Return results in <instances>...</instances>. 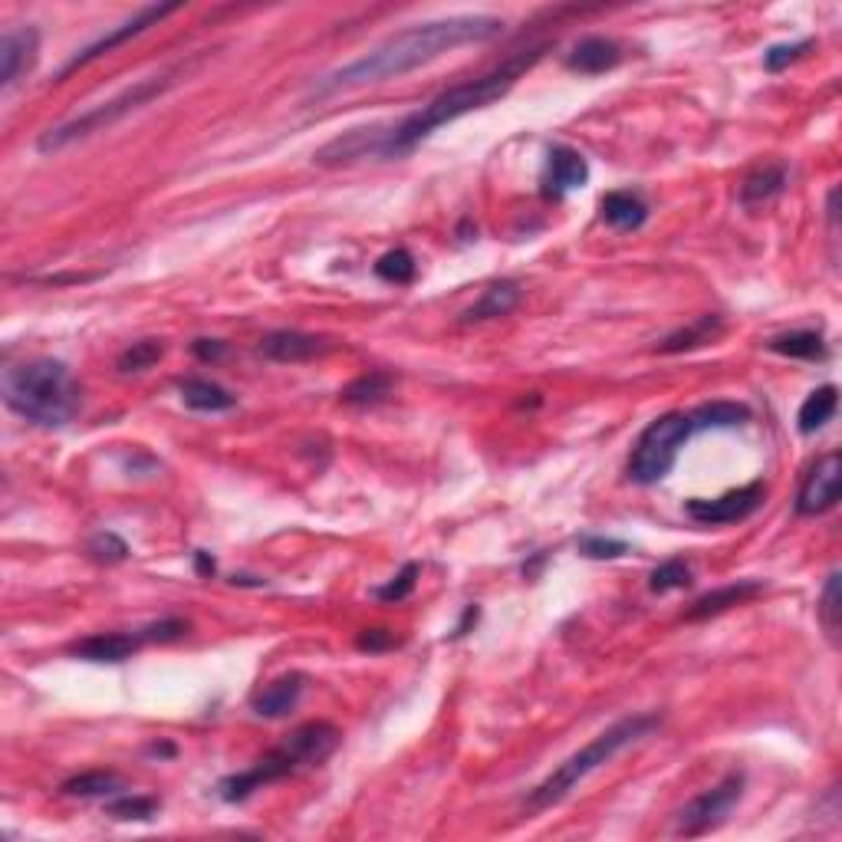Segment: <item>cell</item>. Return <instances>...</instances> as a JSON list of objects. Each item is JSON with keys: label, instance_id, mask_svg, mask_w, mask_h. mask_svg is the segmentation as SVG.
Listing matches in <instances>:
<instances>
[{"label": "cell", "instance_id": "obj_30", "mask_svg": "<svg viewBox=\"0 0 842 842\" xmlns=\"http://www.w3.org/2000/svg\"><path fill=\"white\" fill-rule=\"evenodd\" d=\"M840 569H833L830 573V579H827V586H823V596H820V606H817V616H820V625H823V632H827V639L833 642V645H840Z\"/></svg>", "mask_w": 842, "mask_h": 842}, {"label": "cell", "instance_id": "obj_15", "mask_svg": "<svg viewBox=\"0 0 842 842\" xmlns=\"http://www.w3.org/2000/svg\"><path fill=\"white\" fill-rule=\"evenodd\" d=\"M303 688H307V678H303L300 672H290V675L270 682L264 691H257L254 701H251V708H254L257 718H267V721L287 718V714L300 705Z\"/></svg>", "mask_w": 842, "mask_h": 842}, {"label": "cell", "instance_id": "obj_31", "mask_svg": "<svg viewBox=\"0 0 842 842\" xmlns=\"http://www.w3.org/2000/svg\"><path fill=\"white\" fill-rule=\"evenodd\" d=\"M695 583V573L685 560H665L662 566L652 569L649 589L652 592H672V589H688Z\"/></svg>", "mask_w": 842, "mask_h": 842}, {"label": "cell", "instance_id": "obj_39", "mask_svg": "<svg viewBox=\"0 0 842 842\" xmlns=\"http://www.w3.org/2000/svg\"><path fill=\"white\" fill-rule=\"evenodd\" d=\"M399 645V639H396V632H389V629H366V632H359V639H356V649L359 652H389V649H396Z\"/></svg>", "mask_w": 842, "mask_h": 842}, {"label": "cell", "instance_id": "obj_42", "mask_svg": "<svg viewBox=\"0 0 842 842\" xmlns=\"http://www.w3.org/2000/svg\"><path fill=\"white\" fill-rule=\"evenodd\" d=\"M470 622H477V606H467V609H464V619L457 622V629L451 632V639H461V635H467Z\"/></svg>", "mask_w": 842, "mask_h": 842}, {"label": "cell", "instance_id": "obj_5", "mask_svg": "<svg viewBox=\"0 0 842 842\" xmlns=\"http://www.w3.org/2000/svg\"><path fill=\"white\" fill-rule=\"evenodd\" d=\"M198 63H201V59L175 63V66L162 69L158 76L139 79V82H132L129 89H122L119 96H112V99H106V102H99V106H92V109H86V112H79V115H73V119L53 125V129H46V132L36 139V152L53 155V152H63V148H69V145H76V142L96 135V132H109V129L119 125L125 115L145 109V106L155 102V99H162V96H165L171 86H178Z\"/></svg>", "mask_w": 842, "mask_h": 842}, {"label": "cell", "instance_id": "obj_2", "mask_svg": "<svg viewBox=\"0 0 842 842\" xmlns=\"http://www.w3.org/2000/svg\"><path fill=\"white\" fill-rule=\"evenodd\" d=\"M546 53V46H530V49H520L513 56H507L500 66H494L490 73L484 76H474V79H464L444 92H437L431 102H424L421 109L402 115L399 122L392 125H366V142H369V158H406L419 148L421 142L437 132L441 125H451L457 122L461 115H470L497 99H503L517 79Z\"/></svg>", "mask_w": 842, "mask_h": 842}, {"label": "cell", "instance_id": "obj_32", "mask_svg": "<svg viewBox=\"0 0 842 842\" xmlns=\"http://www.w3.org/2000/svg\"><path fill=\"white\" fill-rule=\"evenodd\" d=\"M106 813L112 820H152V817H158V800L132 797V794H115V797H109Z\"/></svg>", "mask_w": 842, "mask_h": 842}, {"label": "cell", "instance_id": "obj_38", "mask_svg": "<svg viewBox=\"0 0 842 842\" xmlns=\"http://www.w3.org/2000/svg\"><path fill=\"white\" fill-rule=\"evenodd\" d=\"M181 635H188V622H185V619H162V622L142 629V639H145V642H175V639H181Z\"/></svg>", "mask_w": 842, "mask_h": 842}, {"label": "cell", "instance_id": "obj_12", "mask_svg": "<svg viewBox=\"0 0 842 842\" xmlns=\"http://www.w3.org/2000/svg\"><path fill=\"white\" fill-rule=\"evenodd\" d=\"M40 59V30L33 23L10 26L0 36V89H13Z\"/></svg>", "mask_w": 842, "mask_h": 842}, {"label": "cell", "instance_id": "obj_13", "mask_svg": "<svg viewBox=\"0 0 842 842\" xmlns=\"http://www.w3.org/2000/svg\"><path fill=\"white\" fill-rule=\"evenodd\" d=\"M589 181V162L569 148V145H553L546 152V171H543V195L546 198H563Z\"/></svg>", "mask_w": 842, "mask_h": 842}, {"label": "cell", "instance_id": "obj_28", "mask_svg": "<svg viewBox=\"0 0 842 842\" xmlns=\"http://www.w3.org/2000/svg\"><path fill=\"white\" fill-rule=\"evenodd\" d=\"M751 421V409L741 402H708L701 409L691 412L695 431H708V428H738Z\"/></svg>", "mask_w": 842, "mask_h": 842}, {"label": "cell", "instance_id": "obj_8", "mask_svg": "<svg viewBox=\"0 0 842 842\" xmlns=\"http://www.w3.org/2000/svg\"><path fill=\"white\" fill-rule=\"evenodd\" d=\"M744 787H747L744 771H731L721 784H714L711 790H705L701 797H695L691 804H685L678 810L675 837L695 840V837H705V833L718 830L731 817V810L744 800Z\"/></svg>", "mask_w": 842, "mask_h": 842}, {"label": "cell", "instance_id": "obj_19", "mask_svg": "<svg viewBox=\"0 0 842 842\" xmlns=\"http://www.w3.org/2000/svg\"><path fill=\"white\" fill-rule=\"evenodd\" d=\"M721 333H724V320H721L718 313H708V317H698L695 323L675 330L672 336H665V340L658 343V353H665V356L691 353V350H701V346L714 343Z\"/></svg>", "mask_w": 842, "mask_h": 842}, {"label": "cell", "instance_id": "obj_7", "mask_svg": "<svg viewBox=\"0 0 842 842\" xmlns=\"http://www.w3.org/2000/svg\"><path fill=\"white\" fill-rule=\"evenodd\" d=\"M691 434H695V424H691V416H685V412H668V416L652 421L632 447L629 477L635 484L665 480L678 461V451L685 447V441Z\"/></svg>", "mask_w": 842, "mask_h": 842}, {"label": "cell", "instance_id": "obj_9", "mask_svg": "<svg viewBox=\"0 0 842 842\" xmlns=\"http://www.w3.org/2000/svg\"><path fill=\"white\" fill-rule=\"evenodd\" d=\"M178 10H181V3H152V7L135 10L129 20H122L119 26H112V30H109V33H102L99 40H92L89 46H82L76 56H69V59H66V66L56 73V82H63V79H66V76H73L76 69L89 66L92 59H99V56L112 53L115 46H122V43H129V40L142 36L148 26H158L165 16H171V13H178Z\"/></svg>", "mask_w": 842, "mask_h": 842}, {"label": "cell", "instance_id": "obj_29", "mask_svg": "<svg viewBox=\"0 0 842 842\" xmlns=\"http://www.w3.org/2000/svg\"><path fill=\"white\" fill-rule=\"evenodd\" d=\"M416 274H419V264H416V257L406 247H396V251H389V254H383L376 261V277L386 280V284L406 287V284L416 280Z\"/></svg>", "mask_w": 842, "mask_h": 842}, {"label": "cell", "instance_id": "obj_25", "mask_svg": "<svg viewBox=\"0 0 842 842\" xmlns=\"http://www.w3.org/2000/svg\"><path fill=\"white\" fill-rule=\"evenodd\" d=\"M787 185V165H767L754 175L744 178L741 185V204L744 208H761L767 201H774Z\"/></svg>", "mask_w": 842, "mask_h": 842}, {"label": "cell", "instance_id": "obj_34", "mask_svg": "<svg viewBox=\"0 0 842 842\" xmlns=\"http://www.w3.org/2000/svg\"><path fill=\"white\" fill-rule=\"evenodd\" d=\"M89 556L96 563H106V566H115V563H125L129 560V543L122 536H115L112 530H102L89 540Z\"/></svg>", "mask_w": 842, "mask_h": 842}, {"label": "cell", "instance_id": "obj_41", "mask_svg": "<svg viewBox=\"0 0 842 842\" xmlns=\"http://www.w3.org/2000/svg\"><path fill=\"white\" fill-rule=\"evenodd\" d=\"M195 569H198L201 576H214V569H218V566H214V556L204 553V550H198V553H195Z\"/></svg>", "mask_w": 842, "mask_h": 842}, {"label": "cell", "instance_id": "obj_10", "mask_svg": "<svg viewBox=\"0 0 842 842\" xmlns=\"http://www.w3.org/2000/svg\"><path fill=\"white\" fill-rule=\"evenodd\" d=\"M767 497V487L761 480L747 484V487H738V490H728L714 500H705V497H695L685 503L688 517L701 527H728V523H741L747 520Z\"/></svg>", "mask_w": 842, "mask_h": 842}, {"label": "cell", "instance_id": "obj_18", "mask_svg": "<svg viewBox=\"0 0 842 842\" xmlns=\"http://www.w3.org/2000/svg\"><path fill=\"white\" fill-rule=\"evenodd\" d=\"M520 297H523V293H520V287H517L513 280L490 284V287L480 293V300L461 313V323H487V320H500V317H507V313H513V310H517Z\"/></svg>", "mask_w": 842, "mask_h": 842}, {"label": "cell", "instance_id": "obj_26", "mask_svg": "<svg viewBox=\"0 0 842 842\" xmlns=\"http://www.w3.org/2000/svg\"><path fill=\"white\" fill-rule=\"evenodd\" d=\"M777 356H787V359H827V343L820 333L813 330H797V333H784V336H774L767 343Z\"/></svg>", "mask_w": 842, "mask_h": 842}, {"label": "cell", "instance_id": "obj_1", "mask_svg": "<svg viewBox=\"0 0 842 842\" xmlns=\"http://www.w3.org/2000/svg\"><path fill=\"white\" fill-rule=\"evenodd\" d=\"M500 30H503V20L487 16V13H461V16L416 23L409 30H399V33L386 36L366 56H359V59L333 69L330 76H323L313 86V96H330V92H343V89H359V86L399 79V76H406L419 66H428L431 59H437V56H444L457 46L494 40Z\"/></svg>", "mask_w": 842, "mask_h": 842}, {"label": "cell", "instance_id": "obj_24", "mask_svg": "<svg viewBox=\"0 0 842 842\" xmlns=\"http://www.w3.org/2000/svg\"><path fill=\"white\" fill-rule=\"evenodd\" d=\"M840 409V389L837 386H820L807 396V402L800 406V416H797V428L804 434H817L820 428H827L833 416Z\"/></svg>", "mask_w": 842, "mask_h": 842}, {"label": "cell", "instance_id": "obj_23", "mask_svg": "<svg viewBox=\"0 0 842 842\" xmlns=\"http://www.w3.org/2000/svg\"><path fill=\"white\" fill-rule=\"evenodd\" d=\"M63 797H76V800H109L115 794H125V784L119 774H109V771H89V774H79V777H69L63 787H59Z\"/></svg>", "mask_w": 842, "mask_h": 842}, {"label": "cell", "instance_id": "obj_27", "mask_svg": "<svg viewBox=\"0 0 842 842\" xmlns=\"http://www.w3.org/2000/svg\"><path fill=\"white\" fill-rule=\"evenodd\" d=\"M392 386H396V379L389 373H369V376H359L356 383H350L340 399L346 406H379L389 399Z\"/></svg>", "mask_w": 842, "mask_h": 842}, {"label": "cell", "instance_id": "obj_17", "mask_svg": "<svg viewBox=\"0 0 842 842\" xmlns=\"http://www.w3.org/2000/svg\"><path fill=\"white\" fill-rule=\"evenodd\" d=\"M619 63H622V46L616 40H609V36H586L566 56V66L573 73H583V76L606 73V69H612Z\"/></svg>", "mask_w": 842, "mask_h": 842}, {"label": "cell", "instance_id": "obj_3", "mask_svg": "<svg viewBox=\"0 0 842 842\" xmlns=\"http://www.w3.org/2000/svg\"><path fill=\"white\" fill-rule=\"evenodd\" d=\"M3 402L10 412L40 428H63L79 412V386L66 363L33 359L3 373Z\"/></svg>", "mask_w": 842, "mask_h": 842}, {"label": "cell", "instance_id": "obj_6", "mask_svg": "<svg viewBox=\"0 0 842 842\" xmlns=\"http://www.w3.org/2000/svg\"><path fill=\"white\" fill-rule=\"evenodd\" d=\"M658 728V714H632L616 721L612 728H606L599 738H592L583 751H576L573 757H566L546 780H540L530 794H527V810L540 813L550 810L556 804H563L589 774H596L599 767H606L616 754H622L625 747H632L635 741L649 738Z\"/></svg>", "mask_w": 842, "mask_h": 842}, {"label": "cell", "instance_id": "obj_37", "mask_svg": "<svg viewBox=\"0 0 842 842\" xmlns=\"http://www.w3.org/2000/svg\"><path fill=\"white\" fill-rule=\"evenodd\" d=\"M579 553L589 556V560H619L629 553V543L625 540H612V536H579Z\"/></svg>", "mask_w": 842, "mask_h": 842}, {"label": "cell", "instance_id": "obj_4", "mask_svg": "<svg viewBox=\"0 0 842 842\" xmlns=\"http://www.w3.org/2000/svg\"><path fill=\"white\" fill-rule=\"evenodd\" d=\"M343 734L336 724L330 721H310L300 724L280 747H274L270 754H264L251 771L231 774L218 784V797L224 804H244L247 797H254L261 787H270L277 780H287L307 767H320L323 761H330L340 747Z\"/></svg>", "mask_w": 842, "mask_h": 842}, {"label": "cell", "instance_id": "obj_35", "mask_svg": "<svg viewBox=\"0 0 842 842\" xmlns=\"http://www.w3.org/2000/svg\"><path fill=\"white\" fill-rule=\"evenodd\" d=\"M419 573V563H406L402 573H399L389 586H379V589H376V599H383V602H402V599H409V596L416 592Z\"/></svg>", "mask_w": 842, "mask_h": 842}, {"label": "cell", "instance_id": "obj_21", "mask_svg": "<svg viewBox=\"0 0 842 842\" xmlns=\"http://www.w3.org/2000/svg\"><path fill=\"white\" fill-rule=\"evenodd\" d=\"M764 586L757 583V579H741V583H731V586H721V589H714V592H708V596H701L691 609H688V619L691 622H698V619H711V616H721V612H728L731 606H741V602H747L751 596H757Z\"/></svg>", "mask_w": 842, "mask_h": 842}, {"label": "cell", "instance_id": "obj_40", "mask_svg": "<svg viewBox=\"0 0 842 842\" xmlns=\"http://www.w3.org/2000/svg\"><path fill=\"white\" fill-rule=\"evenodd\" d=\"M191 353H195L201 363H214V359H221V356L228 353V346H224L221 340H195V343H191Z\"/></svg>", "mask_w": 842, "mask_h": 842}, {"label": "cell", "instance_id": "obj_22", "mask_svg": "<svg viewBox=\"0 0 842 842\" xmlns=\"http://www.w3.org/2000/svg\"><path fill=\"white\" fill-rule=\"evenodd\" d=\"M181 402L195 412H231L237 406V396H231L224 386L211 383V379H185L181 383Z\"/></svg>", "mask_w": 842, "mask_h": 842}, {"label": "cell", "instance_id": "obj_33", "mask_svg": "<svg viewBox=\"0 0 842 842\" xmlns=\"http://www.w3.org/2000/svg\"><path fill=\"white\" fill-rule=\"evenodd\" d=\"M162 356H165V343H162V340H139V343H132V346L119 356V369H122V373H145V369H152Z\"/></svg>", "mask_w": 842, "mask_h": 842}, {"label": "cell", "instance_id": "obj_36", "mask_svg": "<svg viewBox=\"0 0 842 842\" xmlns=\"http://www.w3.org/2000/svg\"><path fill=\"white\" fill-rule=\"evenodd\" d=\"M817 46V40H797V43H780V46H771L767 53H764V66L771 69V73H780V69H787L790 63H797L804 53H810Z\"/></svg>", "mask_w": 842, "mask_h": 842}, {"label": "cell", "instance_id": "obj_14", "mask_svg": "<svg viewBox=\"0 0 842 842\" xmlns=\"http://www.w3.org/2000/svg\"><path fill=\"white\" fill-rule=\"evenodd\" d=\"M330 350H333L330 340L300 330H277L261 340V356L270 363H310L317 356H326Z\"/></svg>", "mask_w": 842, "mask_h": 842}, {"label": "cell", "instance_id": "obj_11", "mask_svg": "<svg viewBox=\"0 0 842 842\" xmlns=\"http://www.w3.org/2000/svg\"><path fill=\"white\" fill-rule=\"evenodd\" d=\"M840 490H842V457L837 451L823 454L810 474L804 477L800 484V494H797V513L800 517H820L827 510H833L840 503Z\"/></svg>", "mask_w": 842, "mask_h": 842}, {"label": "cell", "instance_id": "obj_20", "mask_svg": "<svg viewBox=\"0 0 842 842\" xmlns=\"http://www.w3.org/2000/svg\"><path fill=\"white\" fill-rule=\"evenodd\" d=\"M599 211H602V221L616 231H639L649 221V204L632 191H609Z\"/></svg>", "mask_w": 842, "mask_h": 842}, {"label": "cell", "instance_id": "obj_16", "mask_svg": "<svg viewBox=\"0 0 842 842\" xmlns=\"http://www.w3.org/2000/svg\"><path fill=\"white\" fill-rule=\"evenodd\" d=\"M142 632H135V635H129V632H106V635H89V639H82L76 649H73V655L76 658H82V662H109V665H115V662H125V658H132L139 649H142Z\"/></svg>", "mask_w": 842, "mask_h": 842}]
</instances>
